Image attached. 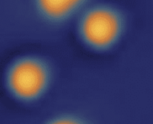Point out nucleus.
<instances>
[{
    "label": "nucleus",
    "instance_id": "1",
    "mask_svg": "<svg viewBox=\"0 0 153 124\" xmlns=\"http://www.w3.org/2000/svg\"><path fill=\"white\" fill-rule=\"evenodd\" d=\"M120 31L119 16L108 7H95L84 16L82 35L88 44L97 48L110 46Z\"/></svg>",
    "mask_w": 153,
    "mask_h": 124
},
{
    "label": "nucleus",
    "instance_id": "2",
    "mask_svg": "<svg viewBox=\"0 0 153 124\" xmlns=\"http://www.w3.org/2000/svg\"><path fill=\"white\" fill-rule=\"evenodd\" d=\"M7 82L15 96L23 99H31L44 90L47 73L41 63L32 59L22 60L10 69Z\"/></svg>",
    "mask_w": 153,
    "mask_h": 124
},
{
    "label": "nucleus",
    "instance_id": "3",
    "mask_svg": "<svg viewBox=\"0 0 153 124\" xmlns=\"http://www.w3.org/2000/svg\"><path fill=\"white\" fill-rule=\"evenodd\" d=\"M85 0H36L42 14L50 19H61L78 8Z\"/></svg>",
    "mask_w": 153,
    "mask_h": 124
}]
</instances>
